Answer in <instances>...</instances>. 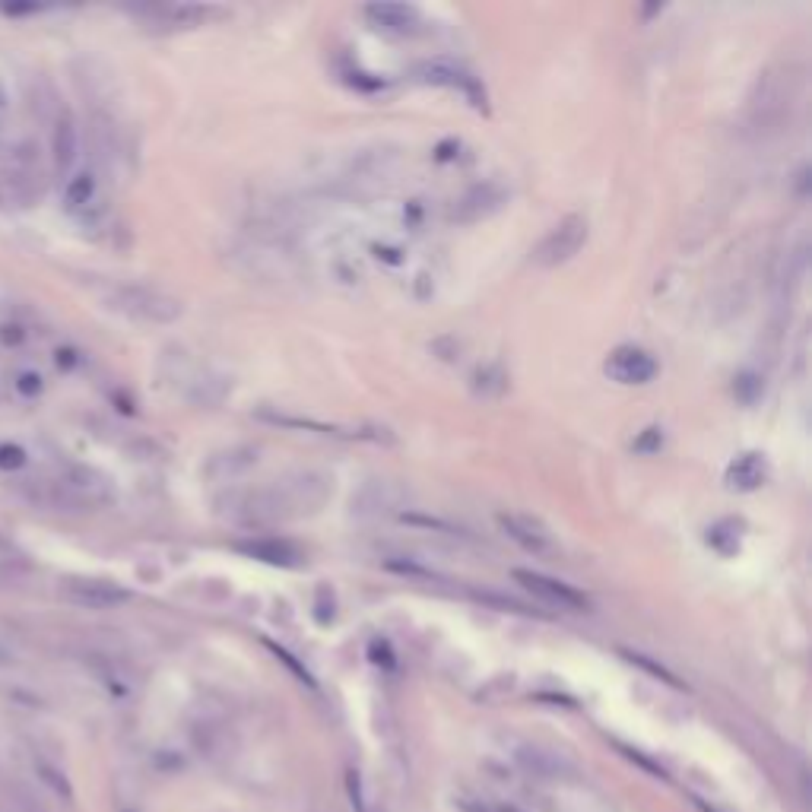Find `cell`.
Masks as SVG:
<instances>
[{"label":"cell","mask_w":812,"mask_h":812,"mask_svg":"<svg viewBox=\"0 0 812 812\" xmlns=\"http://www.w3.org/2000/svg\"><path fill=\"white\" fill-rule=\"evenodd\" d=\"M115 502V486L102 470L86 464H64L48 479V508L99 511Z\"/></svg>","instance_id":"6da1fadb"},{"label":"cell","mask_w":812,"mask_h":812,"mask_svg":"<svg viewBox=\"0 0 812 812\" xmlns=\"http://www.w3.org/2000/svg\"><path fill=\"white\" fill-rule=\"evenodd\" d=\"M45 188V165L42 146L23 140L10 150L7 165L0 169V200L10 207H29L35 197H42Z\"/></svg>","instance_id":"7a4b0ae2"},{"label":"cell","mask_w":812,"mask_h":812,"mask_svg":"<svg viewBox=\"0 0 812 812\" xmlns=\"http://www.w3.org/2000/svg\"><path fill=\"white\" fill-rule=\"evenodd\" d=\"M108 305L143 324H172L181 318V302L153 286H118L108 295Z\"/></svg>","instance_id":"3957f363"},{"label":"cell","mask_w":812,"mask_h":812,"mask_svg":"<svg viewBox=\"0 0 812 812\" xmlns=\"http://www.w3.org/2000/svg\"><path fill=\"white\" fill-rule=\"evenodd\" d=\"M64 210L77 219L80 226H99L105 216L102 178L99 169H77L64 181Z\"/></svg>","instance_id":"277c9868"},{"label":"cell","mask_w":812,"mask_h":812,"mask_svg":"<svg viewBox=\"0 0 812 812\" xmlns=\"http://www.w3.org/2000/svg\"><path fill=\"white\" fill-rule=\"evenodd\" d=\"M587 242V219L581 213H571L565 219H559L556 226H552L543 242L533 251V264L540 267H559L565 261H571Z\"/></svg>","instance_id":"5b68a950"},{"label":"cell","mask_w":812,"mask_h":812,"mask_svg":"<svg viewBox=\"0 0 812 812\" xmlns=\"http://www.w3.org/2000/svg\"><path fill=\"white\" fill-rule=\"evenodd\" d=\"M61 597L80 609H118L131 603V590L108 578H67L61 581Z\"/></svg>","instance_id":"8992f818"},{"label":"cell","mask_w":812,"mask_h":812,"mask_svg":"<svg viewBox=\"0 0 812 812\" xmlns=\"http://www.w3.org/2000/svg\"><path fill=\"white\" fill-rule=\"evenodd\" d=\"M514 581H518L527 590V594H533V597H537L540 603H546V606L565 609V613H587V609H590V597L581 594L578 587L565 584V581L546 578V575H537V571H524V568L514 571Z\"/></svg>","instance_id":"52a82bcc"},{"label":"cell","mask_w":812,"mask_h":812,"mask_svg":"<svg viewBox=\"0 0 812 812\" xmlns=\"http://www.w3.org/2000/svg\"><path fill=\"white\" fill-rule=\"evenodd\" d=\"M498 527L505 530L508 540H514L524 552H530V556L537 559H552L559 552V543L549 533V527L540 524L537 518H530V514H502Z\"/></svg>","instance_id":"ba28073f"},{"label":"cell","mask_w":812,"mask_h":812,"mask_svg":"<svg viewBox=\"0 0 812 812\" xmlns=\"http://www.w3.org/2000/svg\"><path fill=\"white\" fill-rule=\"evenodd\" d=\"M80 156H83L80 124L73 121L70 112H58V118H54V127H51V162H54V172H58L61 178H70L73 172H77Z\"/></svg>","instance_id":"9c48e42d"},{"label":"cell","mask_w":812,"mask_h":812,"mask_svg":"<svg viewBox=\"0 0 812 812\" xmlns=\"http://www.w3.org/2000/svg\"><path fill=\"white\" fill-rule=\"evenodd\" d=\"M606 375L619 384H648L657 378V359L641 346H619L606 359Z\"/></svg>","instance_id":"30bf717a"},{"label":"cell","mask_w":812,"mask_h":812,"mask_svg":"<svg viewBox=\"0 0 812 812\" xmlns=\"http://www.w3.org/2000/svg\"><path fill=\"white\" fill-rule=\"evenodd\" d=\"M238 549L245 552L251 559H261L267 565H299L302 552L295 549L289 540H276V537H261V540H248V543H238Z\"/></svg>","instance_id":"8fae6325"},{"label":"cell","mask_w":812,"mask_h":812,"mask_svg":"<svg viewBox=\"0 0 812 812\" xmlns=\"http://www.w3.org/2000/svg\"><path fill=\"white\" fill-rule=\"evenodd\" d=\"M365 16L378 29L397 32V35L413 32L416 23H419V13L413 7H403V4H372V7H365Z\"/></svg>","instance_id":"7c38bea8"},{"label":"cell","mask_w":812,"mask_h":812,"mask_svg":"<svg viewBox=\"0 0 812 812\" xmlns=\"http://www.w3.org/2000/svg\"><path fill=\"white\" fill-rule=\"evenodd\" d=\"M762 479H765V460L759 454H743V457H736L730 470H727V483L733 489H759L762 486Z\"/></svg>","instance_id":"4fadbf2b"},{"label":"cell","mask_w":812,"mask_h":812,"mask_svg":"<svg viewBox=\"0 0 812 812\" xmlns=\"http://www.w3.org/2000/svg\"><path fill=\"white\" fill-rule=\"evenodd\" d=\"M422 77L429 83H441V86H451V89H460L464 96H470L476 105H479V89L473 83V77H467L460 67H451V64H426L422 67Z\"/></svg>","instance_id":"5bb4252c"},{"label":"cell","mask_w":812,"mask_h":812,"mask_svg":"<svg viewBox=\"0 0 812 812\" xmlns=\"http://www.w3.org/2000/svg\"><path fill=\"white\" fill-rule=\"evenodd\" d=\"M35 774H39V781L51 790V793H58V797L64 803L73 800V787L67 781V774L58 768V765H51L48 759H42V755H35Z\"/></svg>","instance_id":"9a60e30c"},{"label":"cell","mask_w":812,"mask_h":812,"mask_svg":"<svg viewBox=\"0 0 812 812\" xmlns=\"http://www.w3.org/2000/svg\"><path fill=\"white\" fill-rule=\"evenodd\" d=\"M10 384L23 400H35L45 394V378L35 372V368H16V372L10 375Z\"/></svg>","instance_id":"2e32d148"},{"label":"cell","mask_w":812,"mask_h":812,"mask_svg":"<svg viewBox=\"0 0 812 812\" xmlns=\"http://www.w3.org/2000/svg\"><path fill=\"white\" fill-rule=\"evenodd\" d=\"M26 464H29L26 448L13 445V441H4V445H0V470L4 473H20Z\"/></svg>","instance_id":"e0dca14e"},{"label":"cell","mask_w":812,"mask_h":812,"mask_svg":"<svg viewBox=\"0 0 812 812\" xmlns=\"http://www.w3.org/2000/svg\"><path fill=\"white\" fill-rule=\"evenodd\" d=\"M54 362H58V368H64V372H73V368L80 365V353L70 346H61L58 353H54Z\"/></svg>","instance_id":"ac0fdd59"},{"label":"cell","mask_w":812,"mask_h":812,"mask_svg":"<svg viewBox=\"0 0 812 812\" xmlns=\"http://www.w3.org/2000/svg\"><path fill=\"white\" fill-rule=\"evenodd\" d=\"M16 660H20V657H16V651L10 648L7 641H0V670H10Z\"/></svg>","instance_id":"d6986e66"},{"label":"cell","mask_w":812,"mask_h":812,"mask_svg":"<svg viewBox=\"0 0 812 812\" xmlns=\"http://www.w3.org/2000/svg\"><path fill=\"white\" fill-rule=\"evenodd\" d=\"M10 105H13V99H10V86H7L4 77H0V115H7V112H10Z\"/></svg>","instance_id":"ffe728a7"},{"label":"cell","mask_w":812,"mask_h":812,"mask_svg":"<svg viewBox=\"0 0 812 812\" xmlns=\"http://www.w3.org/2000/svg\"><path fill=\"white\" fill-rule=\"evenodd\" d=\"M498 812H521V809H514V806H502V809H498Z\"/></svg>","instance_id":"44dd1931"}]
</instances>
